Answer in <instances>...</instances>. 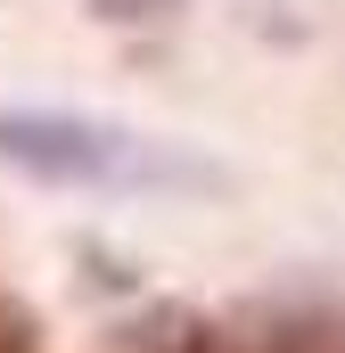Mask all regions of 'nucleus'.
I'll return each instance as SVG.
<instances>
[{"instance_id": "2", "label": "nucleus", "mask_w": 345, "mask_h": 353, "mask_svg": "<svg viewBox=\"0 0 345 353\" xmlns=\"http://www.w3.org/2000/svg\"><path fill=\"white\" fill-rule=\"evenodd\" d=\"M172 8H181V0H90V17H107V25H157Z\"/></svg>"}, {"instance_id": "3", "label": "nucleus", "mask_w": 345, "mask_h": 353, "mask_svg": "<svg viewBox=\"0 0 345 353\" xmlns=\"http://www.w3.org/2000/svg\"><path fill=\"white\" fill-rule=\"evenodd\" d=\"M0 353H33V329H25L17 304H0Z\"/></svg>"}, {"instance_id": "1", "label": "nucleus", "mask_w": 345, "mask_h": 353, "mask_svg": "<svg viewBox=\"0 0 345 353\" xmlns=\"http://www.w3.org/2000/svg\"><path fill=\"white\" fill-rule=\"evenodd\" d=\"M0 165L33 181H66V189H222L214 157H189L172 140L99 123L75 107H0Z\"/></svg>"}]
</instances>
